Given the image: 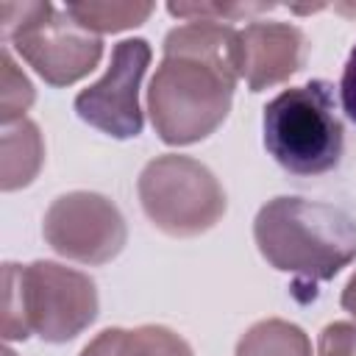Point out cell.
Listing matches in <instances>:
<instances>
[{
  "instance_id": "19",
  "label": "cell",
  "mask_w": 356,
  "mask_h": 356,
  "mask_svg": "<svg viewBox=\"0 0 356 356\" xmlns=\"http://www.w3.org/2000/svg\"><path fill=\"white\" fill-rule=\"evenodd\" d=\"M337 11H342V14H353V17H356V6H337Z\"/></svg>"
},
{
  "instance_id": "17",
  "label": "cell",
  "mask_w": 356,
  "mask_h": 356,
  "mask_svg": "<svg viewBox=\"0 0 356 356\" xmlns=\"http://www.w3.org/2000/svg\"><path fill=\"white\" fill-rule=\"evenodd\" d=\"M339 95H342V108L345 114L356 122V47L350 50L345 70H342V81H339Z\"/></svg>"
},
{
  "instance_id": "12",
  "label": "cell",
  "mask_w": 356,
  "mask_h": 356,
  "mask_svg": "<svg viewBox=\"0 0 356 356\" xmlns=\"http://www.w3.org/2000/svg\"><path fill=\"white\" fill-rule=\"evenodd\" d=\"M236 356H312L309 337L286 320H261L245 331Z\"/></svg>"
},
{
  "instance_id": "3",
  "label": "cell",
  "mask_w": 356,
  "mask_h": 356,
  "mask_svg": "<svg viewBox=\"0 0 356 356\" xmlns=\"http://www.w3.org/2000/svg\"><path fill=\"white\" fill-rule=\"evenodd\" d=\"M3 337L25 339L39 334L44 342H70L97 317L95 281L56 261L3 267Z\"/></svg>"
},
{
  "instance_id": "14",
  "label": "cell",
  "mask_w": 356,
  "mask_h": 356,
  "mask_svg": "<svg viewBox=\"0 0 356 356\" xmlns=\"http://www.w3.org/2000/svg\"><path fill=\"white\" fill-rule=\"evenodd\" d=\"M0 120L3 125H11L14 120H25L22 114L33 103V86L31 81L17 70L8 50L0 56Z\"/></svg>"
},
{
  "instance_id": "8",
  "label": "cell",
  "mask_w": 356,
  "mask_h": 356,
  "mask_svg": "<svg viewBox=\"0 0 356 356\" xmlns=\"http://www.w3.org/2000/svg\"><path fill=\"white\" fill-rule=\"evenodd\" d=\"M150 64V44L145 39H122L111 50L106 75L75 97V111L92 128L131 139L142 134L139 83Z\"/></svg>"
},
{
  "instance_id": "6",
  "label": "cell",
  "mask_w": 356,
  "mask_h": 356,
  "mask_svg": "<svg viewBox=\"0 0 356 356\" xmlns=\"http://www.w3.org/2000/svg\"><path fill=\"white\" fill-rule=\"evenodd\" d=\"M145 214L170 236L209 231L225 214V192L214 172L192 156H159L139 175Z\"/></svg>"
},
{
  "instance_id": "2",
  "label": "cell",
  "mask_w": 356,
  "mask_h": 356,
  "mask_svg": "<svg viewBox=\"0 0 356 356\" xmlns=\"http://www.w3.org/2000/svg\"><path fill=\"white\" fill-rule=\"evenodd\" d=\"M261 256L298 284L334 278L356 259V222L342 209L303 197H275L264 203L253 222Z\"/></svg>"
},
{
  "instance_id": "18",
  "label": "cell",
  "mask_w": 356,
  "mask_h": 356,
  "mask_svg": "<svg viewBox=\"0 0 356 356\" xmlns=\"http://www.w3.org/2000/svg\"><path fill=\"white\" fill-rule=\"evenodd\" d=\"M342 306H345L350 314H356V273H353V278L348 281V286H345V292H342Z\"/></svg>"
},
{
  "instance_id": "9",
  "label": "cell",
  "mask_w": 356,
  "mask_h": 356,
  "mask_svg": "<svg viewBox=\"0 0 356 356\" xmlns=\"http://www.w3.org/2000/svg\"><path fill=\"white\" fill-rule=\"evenodd\" d=\"M306 58V36L289 22H250L239 31V78L261 92L295 75Z\"/></svg>"
},
{
  "instance_id": "1",
  "label": "cell",
  "mask_w": 356,
  "mask_h": 356,
  "mask_svg": "<svg viewBox=\"0 0 356 356\" xmlns=\"http://www.w3.org/2000/svg\"><path fill=\"white\" fill-rule=\"evenodd\" d=\"M239 81V31L220 19H192L164 39V61L147 89V111L167 145L214 134L231 111Z\"/></svg>"
},
{
  "instance_id": "16",
  "label": "cell",
  "mask_w": 356,
  "mask_h": 356,
  "mask_svg": "<svg viewBox=\"0 0 356 356\" xmlns=\"http://www.w3.org/2000/svg\"><path fill=\"white\" fill-rule=\"evenodd\" d=\"M320 356H356V323H331L320 334Z\"/></svg>"
},
{
  "instance_id": "20",
  "label": "cell",
  "mask_w": 356,
  "mask_h": 356,
  "mask_svg": "<svg viewBox=\"0 0 356 356\" xmlns=\"http://www.w3.org/2000/svg\"><path fill=\"white\" fill-rule=\"evenodd\" d=\"M3 356H14V353H11V350H8V348H6V350H3Z\"/></svg>"
},
{
  "instance_id": "11",
  "label": "cell",
  "mask_w": 356,
  "mask_h": 356,
  "mask_svg": "<svg viewBox=\"0 0 356 356\" xmlns=\"http://www.w3.org/2000/svg\"><path fill=\"white\" fill-rule=\"evenodd\" d=\"M44 159L42 134L31 120H17L3 128V153H0V186L6 192L28 186Z\"/></svg>"
},
{
  "instance_id": "4",
  "label": "cell",
  "mask_w": 356,
  "mask_h": 356,
  "mask_svg": "<svg viewBox=\"0 0 356 356\" xmlns=\"http://www.w3.org/2000/svg\"><path fill=\"white\" fill-rule=\"evenodd\" d=\"M261 131L267 153L286 172L320 175L334 170L342 159L345 136L328 81L284 89L264 106Z\"/></svg>"
},
{
  "instance_id": "13",
  "label": "cell",
  "mask_w": 356,
  "mask_h": 356,
  "mask_svg": "<svg viewBox=\"0 0 356 356\" xmlns=\"http://www.w3.org/2000/svg\"><path fill=\"white\" fill-rule=\"evenodd\" d=\"M67 14L92 33H117L142 25L153 14V3H70Z\"/></svg>"
},
{
  "instance_id": "5",
  "label": "cell",
  "mask_w": 356,
  "mask_h": 356,
  "mask_svg": "<svg viewBox=\"0 0 356 356\" xmlns=\"http://www.w3.org/2000/svg\"><path fill=\"white\" fill-rule=\"evenodd\" d=\"M0 22L3 36L50 86L81 81L103 56L100 36L50 3H0Z\"/></svg>"
},
{
  "instance_id": "10",
  "label": "cell",
  "mask_w": 356,
  "mask_h": 356,
  "mask_svg": "<svg viewBox=\"0 0 356 356\" xmlns=\"http://www.w3.org/2000/svg\"><path fill=\"white\" fill-rule=\"evenodd\" d=\"M81 356H192V348L164 325H139L100 331Z\"/></svg>"
},
{
  "instance_id": "7",
  "label": "cell",
  "mask_w": 356,
  "mask_h": 356,
  "mask_svg": "<svg viewBox=\"0 0 356 356\" xmlns=\"http://www.w3.org/2000/svg\"><path fill=\"white\" fill-rule=\"evenodd\" d=\"M42 234L47 245L83 264H106L125 245V220L120 209L97 192H70L50 203Z\"/></svg>"
},
{
  "instance_id": "15",
  "label": "cell",
  "mask_w": 356,
  "mask_h": 356,
  "mask_svg": "<svg viewBox=\"0 0 356 356\" xmlns=\"http://www.w3.org/2000/svg\"><path fill=\"white\" fill-rule=\"evenodd\" d=\"M278 6L273 3H239V6H231V3H170L167 11L175 14V17H200V19H209V17H220V19H234V17H250V14H261V11H273Z\"/></svg>"
}]
</instances>
